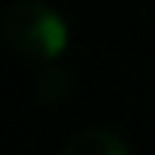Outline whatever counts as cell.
<instances>
[{
	"instance_id": "7a4b0ae2",
	"label": "cell",
	"mask_w": 155,
	"mask_h": 155,
	"mask_svg": "<svg viewBox=\"0 0 155 155\" xmlns=\"http://www.w3.org/2000/svg\"><path fill=\"white\" fill-rule=\"evenodd\" d=\"M64 155H131V143L110 128H85L64 143Z\"/></svg>"
},
{
	"instance_id": "6da1fadb",
	"label": "cell",
	"mask_w": 155,
	"mask_h": 155,
	"mask_svg": "<svg viewBox=\"0 0 155 155\" xmlns=\"http://www.w3.org/2000/svg\"><path fill=\"white\" fill-rule=\"evenodd\" d=\"M0 31H3V40L9 43V49L40 64H52L55 58H61L70 40L67 21L58 15V9H52L43 0L12 3L3 12Z\"/></svg>"
}]
</instances>
